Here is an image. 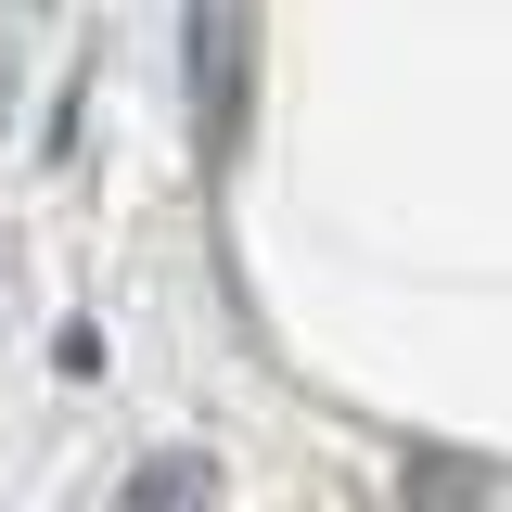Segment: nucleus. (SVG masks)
<instances>
[{
    "instance_id": "f257e3e1",
    "label": "nucleus",
    "mask_w": 512,
    "mask_h": 512,
    "mask_svg": "<svg viewBox=\"0 0 512 512\" xmlns=\"http://www.w3.org/2000/svg\"><path fill=\"white\" fill-rule=\"evenodd\" d=\"M192 487H205V461H141L128 474V500H192Z\"/></svg>"
}]
</instances>
